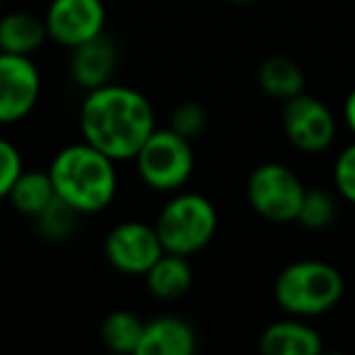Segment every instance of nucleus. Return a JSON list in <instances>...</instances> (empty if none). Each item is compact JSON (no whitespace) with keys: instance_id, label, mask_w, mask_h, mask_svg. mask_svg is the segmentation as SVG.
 I'll return each instance as SVG.
<instances>
[{"instance_id":"nucleus-1","label":"nucleus","mask_w":355,"mask_h":355,"mask_svg":"<svg viewBox=\"0 0 355 355\" xmlns=\"http://www.w3.org/2000/svg\"><path fill=\"white\" fill-rule=\"evenodd\" d=\"M153 129L156 114L151 103L129 85L105 83L88 90L80 105L83 141L107 153L112 161H132Z\"/></svg>"},{"instance_id":"nucleus-2","label":"nucleus","mask_w":355,"mask_h":355,"mask_svg":"<svg viewBox=\"0 0 355 355\" xmlns=\"http://www.w3.org/2000/svg\"><path fill=\"white\" fill-rule=\"evenodd\" d=\"M107 153L88 141L61 148L49 166V178L56 198L80 214H95L105 209L117 193V171Z\"/></svg>"},{"instance_id":"nucleus-3","label":"nucleus","mask_w":355,"mask_h":355,"mask_svg":"<svg viewBox=\"0 0 355 355\" xmlns=\"http://www.w3.org/2000/svg\"><path fill=\"white\" fill-rule=\"evenodd\" d=\"M345 290L338 268L326 261H295L275 277L272 295L282 311L292 316H319L334 309Z\"/></svg>"},{"instance_id":"nucleus-4","label":"nucleus","mask_w":355,"mask_h":355,"mask_svg":"<svg viewBox=\"0 0 355 355\" xmlns=\"http://www.w3.org/2000/svg\"><path fill=\"white\" fill-rule=\"evenodd\" d=\"M217 224V209L205 195L180 193L168 200L153 229L161 239L163 251L188 258L212 241Z\"/></svg>"},{"instance_id":"nucleus-5","label":"nucleus","mask_w":355,"mask_h":355,"mask_svg":"<svg viewBox=\"0 0 355 355\" xmlns=\"http://www.w3.org/2000/svg\"><path fill=\"white\" fill-rule=\"evenodd\" d=\"M137 173L148 188L158 193H175L193 175L195 153L190 139L168 129H153L132 158Z\"/></svg>"},{"instance_id":"nucleus-6","label":"nucleus","mask_w":355,"mask_h":355,"mask_svg":"<svg viewBox=\"0 0 355 355\" xmlns=\"http://www.w3.org/2000/svg\"><path fill=\"white\" fill-rule=\"evenodd\" d=\"M304 185L295 171L280 163H263L248 175L246 195L248 205L258 217L272 224L297 222L302 200H304Z\"/></svg>"},{"instance_id":"nucleus-7","label":"nucleus","mask_w":355,"mask_h":355,"mask_svg":"<svg viewBox=\"0 0 355 355\" xmlns=\"http://www.w3.org/2000/svg\"><path fill=\"white\" fill-rule=\"evenodd\" d=\"M282 129L295 148L304 153H319L334 144L336 117L319 98L297 93L295 98L285 100Z\"/></svg>"},{"instance_id":"nucleus-8","label":"nucleus","mask_w":355,"mask_h":355,"mask_svg":"<svg viewBox=\"0 0 355 355\" xmlns=\"http://www.w3.org/2000/svg\"><path fill=\"white\" fill-rule=\"evenodd\" d=\"M42 78L30 56L0 51V124H15L35 110Z\"/></svg>"},{"instance_id":"nucleus-9","label":"nucleus","mask_w":355,"mask_h":355,"mask_svg":"<svg viewBox=\"0 0 355 355\" xmlns=\"http://www.w3.org/2000/svg\"><path fill=\"white\" fill-rule=\"evenodd\" d=\"M163 253L156 229L144 222H122L105 239V258L124 275H144Z\"/></svg>"},{"instance_id":"nucleus-10","label":"nucleus","mask_w":355,"mask_h":355,"mask_svg":"<svg viewBox=\"0 0 355 355\" xmlns=\"http://www.w3.org/2000/svg\"><path fill=\"white\" fill-rule=\"evenodd\" d=\"M44 25L49 40L73 49L105 32V6L103 0H51Z\"/></svg>"},{"instance_id":"nucleus-11","label":"nucleus","mask_w":355,"mask_h":355,"mask_svg":"<svg viewBox=\"0 0 355 355\" xmlns=\"http://www.w3.org/2000/svg\"><path fill=\"white\" fill-rule=\"evenodd\" d=\"M117 66V49L110 37L98 35L71 49V78L83 90L110 83Z\"/></svg>"},{"instance_id":"nucleus-12","label":"nucleus","mask_w":355,"mask_h":355,"mask_svg":"<svg viewBox=\"0 0 355 355\" xmlns=\"http://www.w3.org/2000/svg\"><path fill=\"white\" fill-rule=\"evenodd\" d=\"M198 350V334L188 321L163 314L144 324L137 355H193Z\"/></svg>"},{"instance_id":"nucleus-13","label":"nucleus","mask_w":355,"mask_h":355,"mask_svg":"<svg viewBox=\"0 0 355 355\" xmlns=\"http://www.w3.org/2000/svg\"><path fill=\"white\" fill-rule=\"evenodd\" d=\"M266 355H316L324 343L316 329L300 319H282L270 324L258 340Z\"/></svg>"},{"instance_id":"nucleus-14","label":"nucleus","mask_w":355,"mask_h":355,"mask_svg":"<svg viewBox=\"0 0 355 355\" xmlns=\"http://www.w3.org/2000/svg\"><path fill=\"white\" fill-rule=\"evenodd\" d=\"M144 277H146L148 292L156 300L173 302L180 300L190 290V285H193V268H190L185 256L163 251L156 258V263L144 272Z\"/></svg>"},{"instance_id":"nucleus-15","label":"nucleus","mask_w":355,"mask_h":355,"mask_svg":"<svg viewBox=\"0 0 355 355\" xmlns=\"http://www.w3.org/2000/svg\"><path fill=\"white\" fill-rule=\"evenodd\" d=\"M49 40L44 20L30 12H10L0 17V51L32 56Z\"/></svg>"},{"instance_id":"nucleus-16","label":"nucleus","mask_w":355,"mask_h":355,"mask_svg":"<svg viewBox=\"0 0 355 355\" xmlns=\"http://www.w3.org/2000/svg\"><path fill=\"white\" fill-rule=\"evenodd\" d=\"M258 85L275 100H290L304 90V73L287 56H268L258 69Z\"/></svg>"},{"instance_id":"nucleus-17","label":"nucleus","mask_w":355,"mask_h":355,"mask_svg":"<svg viewBox=\"0 0 355 355\" xmlns=\"http://www.w3.org/2000/svg\"><path fill=\"white\" fill-rule=\"evenodd\" d=\"M56 198L54 185H51L49 173L42 171H22L17 180L12 183L8 200L17 212L27 214V217H37L51 200Z\"/></svg>"},{"instance_id":"nucleus-18","label":"nucleus","mask_w":355,"mask_h":355,"mask_svg":"<svg viewBox=\"0 0 355 355\" xmlns=\"http://www.w3.org/2000/svg\"><path fill=\"white\" fill-rule=\"evenodd\" d=\"M146 321L139 319V314L129 309H114L100 324V338L114 353H134L137 355L139 340L144 334Z\"/></svg>"},{"instance_id":"nucleus-19","label":"nucleus","mask_w":355,"mask_h":355,"mask_svg":"<svg viewBox=\"0 0 355 355\" xmlns=\"http://www.w3.org/2000/svg\"><path fill=\"white\" fill-rule=\"evenodd\" d=\"M78 214L71 205H66L61 198H54L40 214L35 217L37 232L46 241H64L73 234L76 224H78Z\"/></svg>"},{"instance_id":"nucleus-20","label":"nucleus","mask_w":355,"mask_h":355,"mask_svg":"<svg viewBox=\"0 0 355 355\" xmlns=\"http://www.w3.org/2000/svg\"><path fill=\"white\" fill-rule=\"evenodd\" d=\"M336 219V198L326 190H304L297 222L306 229H326Z\"/></svg>"},{"instance_id":"nucleus-21","label":"nucleus","mask_w":355,"mask_h":355,"mask_svg":"<svg viewBox=\"0 0 355 355\" xmlns=\"http://www.w3.org/2000/svg\"><path fill=\"white\" fill-rule=\"evenodd\" d=\"M205 124H207V112L200 103H180L171 114V129L178 132L185 139H195L198 134H202Z\"/></svg>"},{"instance_id":"nucleus-22","label":"nucleus","mask_w":355,"mask_h":355,"mask_svg":"<svg viewBox=\"0 0 355 355\" xmlns=\"http://www.w3.org/2000/svg\"><path fill=\"white\" fill-rule=\"evenodd\" d=\"M22 171L25 168H22V156L17 151V146L0 137V200L8 198L12 183H15Z\"/></svg>"},{"instance_id":"nucleus-23","label":"nucleus","mask_w":355,"mask_h":355,"mask_svg":"<svg viewBox=\"0 0 355 355\" xmlns=\"http://www.w3.org/2000/svg\"><path fill=\"white\" fill-rule=\"evenodd\" d=\"M334 180L340 198L348 200L350 205H355V141L340 151L334 168Z\"/></svg>"},{"instance_id":"nucleus-24","label":"nucleus","mask_w":355,"mask_h":355,"mask_svg":"<svg viewBox=\"0 0 355 355\" xmlns=\"http://www.w3.org/2000/svg\"><path fill=\"white\" fill-rule=\"evenodd\" d=\"M343 119H345V124H348V129L353 132V137H355V88L348 93V98H345V103H343Z\"/></svg>"},{"instance_id":"nucleus-25","label":"nucleus","mask_w":355,"mask_h":355,"mask_svg":"<svg viewBox=\"0 0 355 355\" xmlns=\"http://www.w3.org/2000/svg\"><path fill=\"white\" fill-rule=\"evenodd\" d=\"M229 3H234V6H248V3H253V0H229Z\"/></svg>"},{"instance_id":"nucleus-26","label":"nucleus","mask_w":355,"mask_h":355,"mask_svg":"<svg viewBox=\"0 0 355 355\" xmlns=\"http://www.w3.org/2000/svg\"><path fill=\"white\" fill-rule=\"evenodd\" d=\"M0 10H3V0H0Z\"/></svg>"}]
</instances>
